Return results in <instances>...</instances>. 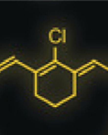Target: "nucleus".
<instances>
[{
  "label": "nucleus",
  "mask_w": 108,
  "mask_h": 135,
  "mask_svg": "<svg viewBox=\"0 0 108 135\" xmlns=\"http://www.w3.org/2000/svg\"><path fill=\"white\" fill-rule=\"evenodd\" d=\"M73 97H75L77 96V70H73Z\"/></svg>",
  "instance_id": "nucleus-1"
},
{
  "label": "nucleus",
  "mask_w": 108,
  "mask_h": 135,
  "mask_svg": "<svg viewBox=\"0 0 108 135\" xmlns=\"http://www.w3.org/2000/svg\"><path fill=\"white\" fill-rule=\"evenodd\" d=\"M13 60H15V56H12V57H10V58H8L7 59V60H6V61H3V62H1V63H0V68H1V67L3 66V65H6V64H8V62L9 61H13Z\"/></svg>",
  "instance_id": "nucleus-2"
},
{
  "label": "nucleus",
  "mask_w": 108,
  "mask_h": 135,
  "mask_svg": "<svg viewBox=\"0 0 108 135\" xmlns=\"http://www.w3.org/2000/svg\"><path fill=\"white\" fill-rule=\"evenodd\" d=\"M56 68V65L54 64L53 66H51V67H50V68H48L47 69H45V70H43V71L42 72V73H40V76H43V75H45V74H47L48 72H50V70H52L53 69H55Z\"/></svg>",
  "instance_id": "nucleus-3"
},
{
  "label": "nucleus",
  "mask_w": 108,
  "mask_h": 135,
  "mask_svg": "<svg viewBox=\"0 0 108 135\" xmlns=\"http://www.w3.org/2000/svg\"><path fill=\"white\" fill-rule=\"evenodd\" d=\"M95 67H96V66H94V65H92V66L90 67V68H87V69H86L85 70H82V71H81L80 73L78 74V76H82V75L86 74V73L87 71H90V70H92L93 69H95Z\"/></svg>",
  "instance_id": "nucleus-4"
},
{
  "label": "nucleus",
  "mask_w": 108,
  "mask_h": 135,
  "mask_svg": "<svg viewBox=\"0 0 108 135\" xmlns=\"http://www.w3.org/2000/svg\"><path fill=\"white\" fill-rule=\"evenodd\" d=\"M61 38H62V42L65 43L66 42V29L65 28L62 29V37Z\"/></svg>",
  "instance_id": "nucleus-5"
}]
</instances>
